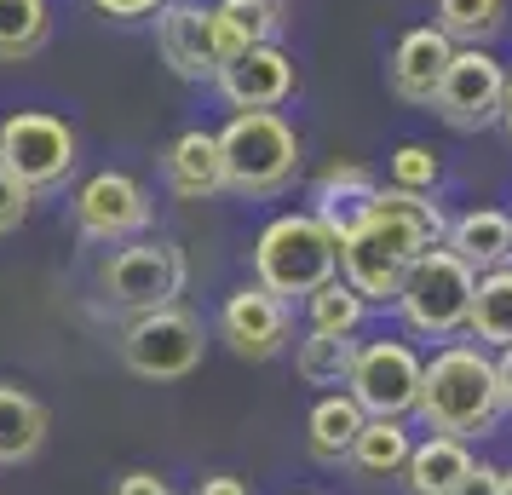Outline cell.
<instances>
[{"label":"cell","instance_id":"cell-1","mask_svg":"<svg viewBox=\"0 0 512 495\" xmlns=\"http://www.w3.org/2000/svg\"><path fill=\"white\" fill-rule=\"evenodd\" d=\"M443 208L432 196H415V190L380 185L374 196V213L357 225V231L340 242V277H346L369 306H392L409 265L443 242Z\"/></svg>","mask_w":512,"mask_h":495},{"label":"cell","instance_id":"cell-2","mask_svg":"<svg viewBox=\"0 0 512 495\" xmlns=\"http://www.w3.org/2000/svg\"><path fill=\"white\" fill-rule=\"evenodd\" d=\"M501 415H507V403H501V380H495V352H484L478 340H443L426 357L415 421L426 432L478 444L501 426Z\"/></svg>","mask_w":512,"mask_h":495},{"label":"cell","instance_id":"cell-3","mask_svg":"<svg viewBox=\"0 0 512 495\" xmlns=\"http://www.w3.org/2000/svg\"><path fill=\"white\" fill-rule=\"evenodd\" d=\"M340 277V236L317 213H277L254 242V283L282 300H305Z\"/></svg>","mask_w":512,"mask_h":495},{"label":"cell","instance_id":"cell-4","mask_svg":"<svg viewBox=\"0 0 512 495\" xmlns=\"http://www.w3.org/2000/svg\"><path fill=\"white\" fill-rule=\"evenodd\" d=\"M225 156V190L231 196H277L300 179V133L277 110H236L219 127Z\"/></svg>","mask_w":512,"mask_h":495},{"label":"cell","instance_id":"cell-5","mask_svg":"<svg viewBox=\"0 0 512 495\" xmlns=\"http://www.w3.org/2000/svg\"><path fill=\"white\" fill-rule=\"evenodd\" d=\"M472 288H478V271L438 242L409 265L392 306L415 340H455L466 329V311H472Z\"/></svg>","mask_w":512,"mask_h":495},{"label":"cell","instance_id":"cell-6","mask_svg":"<svg viewBox=\"0 0 512 495\" xmlns=\"http://www.w3.org/2000/svg\"><path fill=\"white\" fill-rule=\"evenodd\" d=\"M185 248L167 242V236H133L110 248V260L98 265V294L110 300L116 311L139 317V311H156V306H179L185 294Z\"/></svg>","mask_w":512,"mask_h":495},{"label":"cell","instance_id":"cell-7","mask_svg":"<svg viewBox=\"0 0 512 495\" xmlns=\"http://www.w3.org/2000/svg\"><path fill=\"white\" fill-rule=\"evenodd\" d=\"M202 352H208L202 317H190L185 306L139 311L121 329V363L139 380H185L202 369Z\"/></svg>","mask_w":512,"mask_h":495},{"label":"cell","instance_id":"cell-8","mask_svg":"<svg viewBox=\"0 0 512 495\" xmlns=\"http://www.w3.org/2000/svg\"><path fill=\"white\" fill-rule=\"evenodd\" d=\"M0 167L29 185L35 196L41 190H58L75 173V127L52 110H18V116L0 121Z\"/></svg>","mask_w":512,"mask_h":495},{"label":"cell","instance_id":"cell-9","mask_svg":"<svg viewBox=\"0 0 512 495\" xmlns=\"http://www.w3.org/2000/svg\"><path fill=\"white\" fill-rule=\"evenodd\" d=\"M420 375H426V357L409 340H363L346 392L369 421H409L420 403Z\"/></svg>","mask_w":512,"mask_h":495},{"label":"cell","instance_id":"cell-10","mask_svg":"<svg viewBox=\"0 0 512 495\" xmlns=\"http://www.w3.org/2000/svg\"><path fill=\"white\" fill-rule=\"evenodd\" d=\"M150 190L144 179L121 173V167H104L93 179H81L70 196V219H75V236L81 242H98V248H121L133 236L150 231Z\"/></svg>","mask_w":512,"mask_h":495},{"label":"cell","instance_id":"cell-11","mask_svg":"<svg viewBox=\"0 0 512 495\" xmlns=\"http://www.w3.org/2000/svg\"><path fill=\"white\" fill-rule=\"evenodd\" d=\"M501 98H507V70L495 64V52L455 47L438 93H432V116L455 133H484V127H501Z\"/></svg>","mask_w":512,"mask_h":495},{"label":"cell","instance_id":"cell-12","mask_svg":"<svg viewBox=\"0 0 512 495\" xmlns=\"http://www.w3.org/2000/svg\"><path fill=\"white\" fill-rule=\"evenodd\" d=\"M288 334H294V306L282 294H271L265 283H242L225 294V306H219V340L242 363H271L288 346Z\"/></svg>","mask_w":512,"mask_h":495},{"label":"cell","instance_id":"cell-13","mask_svg":"<svg viewBox=\"0 0 512 495\" xmlns=\"http://www.w3.org/2000/svg\"><path fill=\"white\" fill-rule=\"evenodd\" d=\"M213 87L231 110H282L300 93V75H294V58L282 47H248L219 64Z\"/></svg>","mask_w":512,"mask_h":495},{"label":"cell","instance_id":"cell-14","mask_svg":"<svg viewBox=\"0 0 512 495\" xmlns=\"http://www.w3.org/2000/svg\"><path fill=\"white\" fill-rule=\"evenodd\" d=\"M150 24H156V52H162L167 70L179 75V81L213 87V75H219V52H213L208 6H202V0H167Z\"/></svg>","mask_w":512,"mask_h":495},{"label":"cell","instance_id":"cell-15","mask_svg":"<svg viewBox=\"0 0 512 495\" xmlns=\"http://www.w3.org/2000/svg\"><path fill=\"white\" fill-rule=\"evenodd\" d=\"M449 58H455V41H449L438 24L409 29V35L392 47V64H386L392 98H397V104H415V110H432V93H438Z\"/></svg>","mask_w":512,"mask_h":495},{"label":"cell","instance_id":"cell-16","mask_svg":"<svg viewBox=\"0 0 512 495\" xmlns=\"http://www.w3.org/2000/svg\"><path fill=\"white\" fill-rule=\"evenodd\" d=\"M374 196H380L374 167H363V162H328L323 173L311 179V208H305V213H317L328 231L346 242V236L374 213Z\"/></svg>","mask_w":512,"mask_h":495},{"label":"cell","instance_id":"cell-17","mask_svg":"<svg viewBox=\"0 0 512 495\" xmlns=\"http://www.w3.org/2000/svg\"><path fill=\"white\" fill-rule=\"evenodd\" d=\"M162 185L179 202H213L225 196V156H219V133L190 127L162 150Z\"/></svg>","mask_w":512,"mask_h":495},{"label":"cell","instance_id":"cell-18","mask_svg":"<svg viewBox=\"0 0 512 495\" xmlns=\"http://www.w3.org/2000/svg\"><path fill=\"white\" fill-rule=\"evenodd\" d=\"M443 248H449L455 260H466L478 277H484V271H501V265H512V213L472 208V213H461V219H449V225H443Z\"/></svg>","mask_w":512,"mask_h":495},{"label":"cell","instance_id":"cell-19","mask_svg":"<svg viewBox=\"0 0 512 495\" xmlns=\"http://www.w3.org/2000/svg\"><path fill=\"white\" fill-rule=\"evenodd\" d=\"M208 24H213V52L225 64L248 47H277L282 6L277 0H219V6H208Z\"/></svg>","mask_w":512,"mask_h":495},{"label":"cell","instance_id":"cell-20","mask_svg":"<svg viewBox=\"0 0 512 495\" xmlns=\"http://www.w3.org/2000/svg\"><path fill=\"white\" fill-rule=\"evenodd\" d=\"M363 409L351 392H323V398L311 403V415H305V449H311V461H323V467H346L351 444H357V432H363Z\"/></svg>","mask_w":512,"mask_h":495},{"label":"cell","instance_id":"cell-21","mask_svg":"<svg viewBox=\"0 0 512 495\" xmlns=\"http://www.w3.org/2000/svg\"><path fill=\"white\" fill-rule=\"evenodd\" d=\"M472 461H478L472 444L432 432V438H420V444L409 449V461H403V490L409 495H449L466 472H472Z\"/></svg>","mask_w":512,"mask_h":495},{"label":"cell","instance_id":"cell-22","mask_svg":"<svg viewBox=\"0 0 512 495\" xmlns=\"http://www.w3.org/2000/svg\"><path fill=\"white\" fill-rule=\"evenodd\" d=\"M47 403L35 398V392H24V386H6L0 380V467H24V461H35L41 455V444H47Z\"/></svg>","mask_w":512,"mask_h":495},{"label":"cell","instance_id":"cell-23","mask_svg":"<svg viewBox=\"0 0 512 495\" xmlns=\"http://www.w3.org/2000/svg\"><path fill=\"white\" fill-rule=\"evenodd\" d=\"M466 334H472L484 352L512 346V265L478 277V288H472V311H466Z\"/></svg>","mask_w":512,"mask_h":495},{"label":"cell","instance_id":"cell-24","mask_svg":"<svg viewBox=\"0 0 512 495\" xmlns=\"http://www.w3.org/2000/svg\"><path fill=\"white\" fill-rule=\"evenodd\" d=\"M409 421H363L357 444H351L346 467L363 472V478H403V461H409Z\"/></svg>","mask_w":512,"mask_h":495},{"label":"cell","instance_id":"cell-25","mask_svg":"<svg viewBox=\"0 0 512 495\" xmlns=\"http://www.w3.org/2000/svg\"><path fill=\"white\" fill-rule=\"evenodd\" d=\"M357 334H311L305 329L300 352H294V369H300L305 386H323V392H346L351 363H357Z\"/></svg>","mask_w":512,"mask_h":495},{"label":"cell","instance_id":"cell-26","mask_svg":"<svg viewBox=\"0 0 512 495\" xmlns=\"http://www.w3.org/2000/svg\"><path fill=\"white\" fill-rule=\"evenodd\" d=\"M432 24L455 47H489L507 29V0H432Z\"/></svg>","mask_w":512,"mask_h":495},{"label":"cell","instance_id":"cell-27","mask_svg":"<svg viewBox=\"0 0 512 495\" xmlns=\"http://www.w3.org/2000/svg\"><path fill=\"white\" fill-rule=\"evenodd\" d=\"M52 41L47 0H0V64H24Z\"/></svg>","mask_w":512,"mask_h":495},{"label":"cell","instance_id":"cell-28","mask_svg":"<svg viewBox=\"0 0 512 495\" xmlns=\"http://www.w3.org/2000/svg\"><path fill=\"white\" fill-rule=\"evenodd\" d=\"M363 323H369V300L346 277H334L317 294H305V329L311 334H363Z\"/></svg>","mask_w":512,"mask_h":495},{"label":"cell","instance_id":"cell-29","mask_svg":"<svg viewBox=\"0 0 512 495\" xmlns=\"http://www.w3.org/2000/svg\"><path fill=\"white\" fill-rule=\"evenodd\" d=\"M386 185L415 190V196H438L443 156L432 150V144H397L392 156H386Z\"/></svg>","mask_w":512,"mask_h":495},{"label":"cell","instance_id":"cell-30","mask_svg":"<svg viewBox=\"0 0 512 495\" xmlns=\"http://www.w3.org/2000/svg\"><path fill=\"white\" fill-rule=\"evenodd\" d=\"M29 213H35V190L18 185L6 167H0V236H12V231H24L29 225Z\"/></svg>","mask_w":512,"mask_h":495},{"label":"cell","instance_id":"cell-31","mask_svg":"<svg viewBox=\"0 0 512 495\" xmlns=\"http://www.w3.org/2000/svg\"><path fill=\"white\" fill-rule=\"evenodd\" d=\"M87 6L104 12V18H127V24H133V18H156L167 0H87Z\"/></svg>","mask_w":512,"mask_h":495},{"label":"cell","instance_id":"cell-32","mask_svg":"<svg viewBox=\"0 0 512 495\" xmlns=\"http://www.w3.org/2000/svg\"><path fill=\"white\" fill-rule=\"evenodd\" d=\"M449 495H501V467H489V461H472V472H466L461 484Z\"/></svg>","mask_w":512,"mask_h":495},{"label":"cell","instance_id":"cell-33","mask_svg":"<svg viewBox=\"0 0 512 495\" xmlns=\"http://www.w3.org/2000/svg\"><path fill=\"white\" fill-rule=\"evenodd\" d=\"M110 495H173V490H167L162 472L133 467V472H121V478H116V490H110Z\"/></svg>","mask_w":512,"mask_h":495},{"label":"cell","instance_id":"cell-34","mask_svg":"<svg viewBox=\"0 0 512 495\" xmlns=\"http://www.w3.org/2000/svg\"><path fill=\"white\" fill-rule=\"evenodd\" d=\"M196 495H254V490H248V478H236V472H213V478L196 484Z\"/></svg>","mask_w":512,"mask_h":495},{"label":"cell","instance_id":"cell-35","mask_svg":"<svg viewBox=\"0 0 512 495\" xmlns=\"http://www.w3.org/2000/svg\"><path fill=\"white\" fill-rule=\"evenodd\" d=\"M495 380H501V403L512 409V346H501V352H495Z\"/></svg>","mask_w":512,"mask_h":495},{"label":"cell","instance_id":"cell-36","mask_svg":"<svg viewBox=\"0 0 512 495\" xmlns=\"http://www.w3.org/2000/svg\"><path fill=\"white\" fill-rule=\"evenodd\" d=\"M501 127H507V139H512V70H507V98H501Z\"/></svg>","mask_w":512,"mask_h":495},{"label":"cell","instance_id":"cell-37","mask_svg":"<svg viewBox=\"0 0 512 495\" xmlns=\"http://www.w3.org/2000/svg\"><path fill=\"white\" fill-rule=\"evenodd\" d=\"M501 495H512V467H501Z\"/></svg>","mask_w":512,"mask_h":495},{"label":"cell","instance_id":"cell-38","mask_svg":"<svg viewBox=\"0 0 512 495\" xmlns=\"http://www.w3.org/2000/svg\"><path fill=\"white\" fill-rule=\"evenodd\" d=\"M277 6H288V0H277Z\"/></svg>","mask_w":512,"mask_h":495},{"label":"cell","instance_id":"cell-39","mask_svg":"<svg viewBox=\"0 0 512 495\" xmlns=\"http://www.w3.org/2000/svg\"><path fill=\"white\" fill-rule=\"evenodd\" d=\"M305 495H311V490H305Z\"/></svg>","mask_w":512,"mask_h":495}]
</instances>
